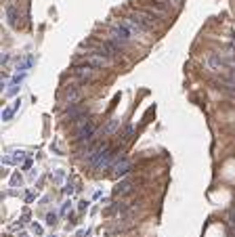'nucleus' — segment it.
Segmentation results:
<instances>
[{"mask_svg": "<svg viewBox=\"0 0 235 237\" xmlns=\"http://www.w3.org/2000/svg\"><path fill=\"white\" fill-rule=\"evenodd\" d=\"M6 19H8L11 27H19V25H21V13L17 11L15 4H8V6H6Z\"/></svg>", "mask_w": 235, "mask_h": 237, "instance_id": "1a4fd4ad", "label": "nucleus"}, {"mask_svg": "<svg viewBox=\"0 0 235 237\" xmlns=\"http://www.w3.org/2000/svg\"><path fill=\"white\" fill-rule=\"evenodd\" d=\"M84 96V84L82 82H76V84H67L63 88V95H61V101L65 107H71V105H80Z\"/></svg>", "mask_w": 235, "mask_h": 237, "instance_id": "f257e3e1", "label": "nucleus"}, {"mask_svg": "<svg viewBox=\"0 0 235 237\" xmlns=\"http://www.w3.org/2000/svg\"><path fill=\"white\" fill-rule=\"evenodd\" d=\"M84 63H88V65L94 67V69H107V67H111V65L116 63V59L105 57V55H99V52H88L86 59H84Z\"/></svg>", "mask_w": 235, "mask_h": 237, "instance_id": "423d86ee", "label": "nucleus"}, {"mask_svg": "<svg viewBox=\"0 0 235 237\" xmlns=\"http://www.w3.org/2000/svg\"><path fill=\"white\" fill-rule=\"evenodd\" d=\"M15 107H4L2 109V122H8V120H13V115H15Z\"/></svg>", "mask_w": 235, "mask_h": 237, "instance_id": "9b49d317", "label": "nucleus"}, {"mask_svg": "<svg viewBox=\"0 0 235 237\" xmlns=\"http://www.w3.org/2000/svg\"><path fill=\"white\" fill-rule=\"evenodd\" d=\"M137 185H139V181L135 179V176H130V179H124V181H120L116 187H113V197H126V195H130L132 191L137 189Z\"/></svg>", "mask_w": 235, "mask_h": 237, "instance_id": "0eeeda50", "label": "nucleus"}, {"mask_svg": "<svg viewBox=\"0 0 235 237\" xmlns=\"http://www.w3.org/2000/svg\"><path fill=\"white\" fill-rule=\"evenodd\" d=\"M55 223H57V214H55V212H48L46 214V225L48 227H52Z\"/></svg>", "mask_w": 235, "mask_h": 237, "instance_id": "ddd939ff", "label": "nucleus"}, {"mask_svg": "<svg viewBox=\"0 0 235 237\" xmlns=\"http://www.w3.org/2000/svg\"><path fill=\"white\" fill-rule=\"evenodd\" d=\"M86 208H88V201H80L78 204V210H86Z\"/></svg>", "mask_w": 235, "mask_h": 237, "instance_id": "f3484780", "label": "nucleus"}, {"mask_svg": "<svg viewBox=\"0 0 235 237\" xmlns=\"http://www.w3.org/2000/svg\"><path fill=\"white\" fill-rule=\"evenodd\" d=\"M122 153V149H120V145H116V147H107L105 151H103V155L99 157V162L94 164L93 170H111V166H113V162L118 160V155Z\"/></svg>", "mask_w": 235, "mask_h": 237, "instance_id": "7ed1b4c3", "label": "nucleus"}, {"mask_svg": "<svg viewBox=\"0 0 235 237\" xmlns=\"http://www.w3.org/2000/svg\"><path fill=\"white\" fill-rule=\"evenodd\" d=\"M135 38V34L128 30V27H124L122 25V21L118 19L111 27H109V40H113V42H118L120 46H126V44H130V40Z\"/></svg>", "mask_w": 235, "mask_h": 237, "instance_id": "f03ea898", "label": "nucleus"}, {"mask_svg": "<svg viewBox=\"0 0 235 237\" xmlns=\"http://www.w3.org/2000/svg\"><path fill=\"white\" fill-rule=\"evenodd\" d=\"M118 130H120V118H109L107 124H105V128L101 130V134H103V137H111V134H116Z\"/></svg>", "mask_w": 235, "mask_h": 237, "instance_id": "9d476101", "label": "nucleus"}, {"mask_svg": "<svg viewBox=\"0 0 235 237\" xmlns=\"http://www.w3.org/2000/svg\"><path fill=\"white\" fill-rule=\"evenodd\" d=\"M11 183H13V185H17V183H21V176H19V174H13V179H11Z\"/></svg>", "mask_w": 235, "mask_h": 237, "instance_id": "dca6fc26", "label": "nucleus"}, {"mask_svg": "<svg viewBox=\"0 0 235 237\" xmlns=\"http://www.w3.org/2000/svg\"><path fill=\"white\" fill-rule=\"evenodd\" d=\"M71 74H74V78H78V82H82V84L86 86L88 82H93V80H94L97 69L91 67L88 63H78V65H74V67H71Z\"/></svg>", "mask_w": 235, "mask_h": 237, "instance_id": "20e7f679", "label": "nucleus"}, {"mask_svg": "<svg viewBox=\"0 0 235 237\" xmlns=\"http://www.w3.org/2000/svg\"><path fill=\"white\" fill-rule=\"evenodd\" d=\"M130 170H132V162H130V157H128L126 153H120V155H118V160H116V162H113V166H111V174H113L116 179H122V176H126Z\"/></svg>", "mask_w": 235, "mask_h": 237, "instance_id": "39448f33", "label": "nucleus"}, {"mask_svg": "<svg viewBox=\"0 0 235 237\" xmlns=\"http://www.w3.org/2000/svg\"><path fill=\"white\" fill-rule=\"evenodd\" d=\"M88 233H91V231H88V229H86V231H84V229H82V231H78V235H76V237H86V235H88Z\"/></svg>", "mask_w": 235, "mask_h": 237, "instance_id": "a211bd4d", "label": "nucleus"}, {"mask_svg": "<svg viewBox=\"0 0 235 237\" xmlns=\"http://www.w3.org/2000/svg\"><path fill=\"white\" fill-rule=\"evenodd\" d=\"M50 237H57V235H50Z\"/></svg>", "mask_w": 235, "mask_h": 237, "instance_id": "aec40b11", "label": "nucleus"}, {"mask_svg": "<svg viewBox=\"0 0 235 237\" xmlns=\"http://www.w3.org/2000/svg\"><path fill=\"white\" fill-rule=\"evenodd\" d=\"M27 155H30V153H25V151H13L11 155H4V157H2V164H8V166H17V164L25 162V160H27Z\"/></svg>", "mask_w": 235, "mask_h": 237, "instance_id": "6e6552de", "label": "nucleus"}, {"mask_svg": "<svg viewBox=\"0 0 235 237\" xmlns=\"http://www.w3.org/2000/svg\"><path fill=\"white\" fill-rule=\"evenodd\" d=\"M63 191H65V195H71V193H74V185H71V183H67Z\"/></svg>", "mask_w": 235, "mask_h": 237, "instance_id": "4468645a", "label": "nucleus"}, {"mask_svg": "<svg viewBox=\"0 0 235 237\" xmlns=\"http://www.w3.org/2000/svg\"><path fill=\"white\" fill-rule=\"evenodd\" d=\"M132 134H135V126L130 124V126H126V130H124V134H122V143H128L132 139Z\"/></svg>", "mask_w": 235, "mask_h": 237, "instance_id": "f8f14e48", "label": "nucleus"}, {"mask_svg": "<svg viewBox=\"0 0 235 237\" xmlns=\"http://www.w3.org/2000/svg\"><path fill=\"white\" fill-rule=\"evenodd\" d=\"M69 204H71V201H65V204H63V208H61V214H65V212H67V208H69Z\"/></svg>", "mask_w": 235, "mask_h": 237, "instance_id": "6ab92c4d", "label": "nucleus"}, {"mask_svg": "<svg viewBox=\"0 0 235 237\" xmlns=\"http://www.w3.org/2000/svg\"><path fill=\"white\" fill-rule=\"evenodd\" d=\"M32 229H34V233H36V235H42V227H40V225H36V223H34V225H32Z\"/></svg>", "mask_w": 235, "mask_h": 237, "instance_id": "2eb2a0df", "label": "nucleus"}]
</instances>
